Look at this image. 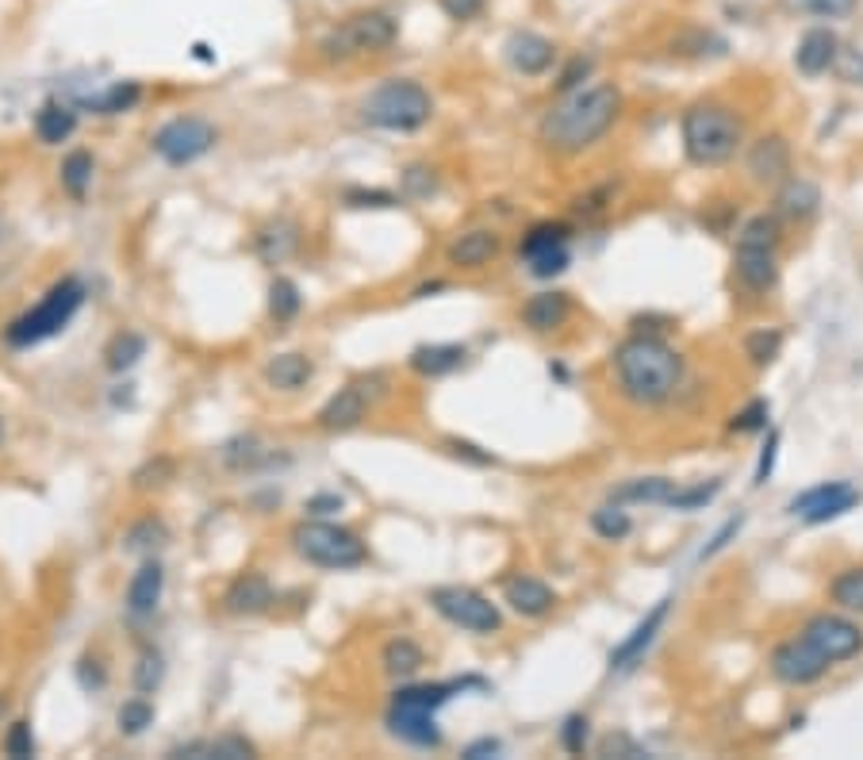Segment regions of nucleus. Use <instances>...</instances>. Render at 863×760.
Listing matches in <instances>:
<instances>
[{
    "instance_id": "nucleus-4",
    "label": "nucleus",
    "mask_w": 863,
    "mask_h": 760,
    "mask_svg": "<svg viewBox=\"0 0 863 760\" xmlns=\"http://www.w3.org/2000/svg\"><path fill=\"white\" fill-rule=\"evenodd\" d=\"M683 150L694 165H725L744 143V128L725 104H694L683 112Z\"/></svg>"
},
{
    "instance_id": "nucleus-9",
    "label": "nucleus",
    "mask_w": 863,
    "mask_h": 760,
    "mask_svg": "<svg viewBox=\"0 0 863 760\" xmlns=\"http://www.w3.org/2000/svg\"><path fill=\"white\" fill-rule=\"evenodd\" d=\"M399 39V23L392 20L388 12H357L346 16L331 36L318 43L323 58L331 62H346V58H362V54H376V50H388Z\"/></svg>"
},
{
    "instance_id": "nucleus-8",
    "label": "nucleus",
    "mask_w": 863,
    "mask_h": 760,
    "mask_svg": "<svg viewBox=\"0 0 863 760\" xmlns=\"http://www.w3.org/2000/svg\"><path fill=\"white\" fill-rule=\"evenodd\" d=\"M292 546H296V554L304 557V561L318 565V569L342 572V569H357V565L368 561L365 541L338 523H318V519L299 523L296 530H292Z\"/></svg>"
},
{
    "instance_id": "nucleus-62",
    "label": "nucleus",
    "mask_w": 863,
    "mask_h": 760,
    "mask_svg": "<svg viewBox=\"0 0 863 760\" xmlns=\"http://www.w3.org/2000/svg\"><path fill=\"white\" fill-rule=\"evenodd\" d=\"M192 50H196V58H200V62H215V54H212V50H207L204 43H196Z\"/></svg>"
},
{
    "instance_id": "nucleus-7",
    "label": "nucleus",
    "mask_w": 863,
    "mask_h": 760,
    "mask_svg": "<svg viewBox=\"0 0 863 760\" xmlns=\"http://www.w3.org/2000/svg\"><path fill=\"white\" fill-rule=\"evenodd\" d=\"M81 304H85V288H81V281H73V277L58 281V285L50 288L47 296L31 307V312H23L20 320L4 331V338L12 342V346H35V342L54 338V334L65 331V323L78 315Z\"/></svg>"
},
{
    "instance_id": "nucleus-63",
    "label": "nucleus",
    "mask_w": 863,
    "mask_h": 760,
    "mask_svg": "<svg viewBox=\"0 0 863 760\" xmlns=\"http://www.w3.org/2000/svg\"><path fill=\"white\" fill-rule=\"evenodd\" d=\"M4 711H8V699H4V696H0V718H4Z\"/></svg>"
},
{
    "instance_id": "nucleus-19",
    "label": "nucleus",
    "mask_w": 863,
    "mask_h": 760,
    "mask_svg": "<svg viewBox=\"0 0 863 760\" xmlns=\"http://www.w3.org/2000/svg\"><path fill=\"white\" fill-rule=\"evenodd\" d=\"M749 178L757 185H783L786 173H791V146L783 135H764L760 143H752L749 150Z\"/></svg>"
},
{
    "instance_id": "nucleus-61",
    "label": "nucleus",
    "mask_w": 863,
    "mask_h": 760,
    "mask_svg": "<svg viewBox=\"0 0 863 760\" xmlns=\"http://www.w3.org/2000/svg\"><path fill=\"white\" fill-rule=\"evenodd\" d=\"M407 185H410V192H430L434 189V178H430V170H423V165H410L407 170Z\"/></svg>"
},
{
    "instance_id": "nucleus-41",
    "label": "nucleus",
    "mask_w": 863,
    "mask_h": 760,
    "mask_svg": "<svg viewBox=\"0 0 863 760\" xmlns=\"http://www.w3.org/2000/svg\"><path fill=\"white\" fill-rule=\"evenodd\" d=\"M722 492V480H710V484H691V488H676L672 499H668L664 507H672V511H699V507H707L710 499Z\"/></svg>"
},
{
    "instance_id": "nucleus-23",
    "label": "nucleus",
    "mask_w": 863,
    "mask_h": 760,
    "mask_svg": "<svg viewBox=\"0 0 863 760\" xmlns=\"http://www.w3.org/2000/svg\"><path fill=\"white\" fill-rule=\"evenodd\" d=\"M162 591H165V569L158 561H146L128 584V611L135 618L154 615L158 604H162Z\"/></svg>"
},
{
    "instance_id": "nucleus-11",
    "label": "nucleus",
    "mask_w": 863,
    "mask_h": 760,
    "mask_svg": "<svg viewBox=\"0 0 863 760\" xmlns=\"http://www.w3.org/2000/svg\"><path fill=\"white\" fill-rule=\"evenodd\" d=\"M215 143H220L215 123L200 120V115H181V120H170L154 135V154L170 165H192V162H200V158H204Z\"/></svg>"
},
{
    "instance_id": "nucleus-15",
    "label": "nucleus",
    "mask_w": 863,
    "mask_h": 760,
    "mask_svg": "<svg viewBox=\"0 0 863 760\" xmlns=\"http://www.w3.org/2000/svg\"><path fill=\"white\" fill-rule=\"evenodd\" d=\"M668 611H672V599H660V604L652 607V611L633 626L630 638H626L622 646H618L615 653H610V672H630V668L641 665V657L649 653V646L657 641V634L664 630Z\"/></svg>"
},
{
    "instance_id": "nucleus-52",
    "label": "nucleus",
    "mask_w": 863,
    "mask_h": 760,
    "mask_svg": "<svg viewBox=\"0 0 863 760\" xmlns=\"http://www.w3.org/2000/svg\"><path fill=\"white\" fill-rule=\"evenodd\" d=\"M438 8L449 16V20L468 23V20H476L484 8H488V0H438Z\"/></svg>"
},
{
    "instance_id": "nucleus-12",
    "label": "nucleus",
    "mask_w": 863,
    "mask_h": 760,
    "mask_svg": "<svg viewBox=\"0 0 863 760\" xmlns=\"http://www.w3.org/2000/svg\"><path fill=\"white\" fill-rule=\"evenodd\" d=\"M802 638H806L829 665L849 661V657H856L863 649V630L856 622H852V618H844V615H818V618H810L806 630H802Z\"/></svg>"
},
{
    "instance_id": "nucleus-1",
    "label": "nucleus",
    "mask_w": 863,
    "mask_h": 760,
    "mask_svg": "<svg viewBox=\"0 0 863 760\" xmlns=\"http://www.w3.org/2000/svg\"><path fill=\"white\" fill-rule=\"evenodd\" d=\"M622 115V93L607 81L599 85H580L565 93L560 104H552L541 120V143L557 154H580L599 143Z\"/></svg>"
},
{
    "instance_id": "nucleus-27",
    "label": "nucleus",
    "mask_w": 863,
    "mask_h": 760,
    "mask_svg": "<svg viewBox=\"0 0 863 760\" xmlns=\"http://www.w3.org/2000/svg\"><path fill=\"white\" fill-rule=\"evenodd\" d=\"M465 346L457 342H438V346H418L415 354L407 357V365L418 373V377H449L454 369L465 365Z\"/></svg>"
},
{
    "instance_id": "nucleus-30",
    "label": "nucleus",
    "mask_w": 863,
    "mask_h": 760,
    "mask_svg": "<svg viewBox=\"0 0 863 760\" xmlns=\"http://www.w3.org/2000/svg\"><path fill=\"white\" fill-rule=\"evenodd\" d=\"M254 741L238 738V733H227V738H215V741H189V746H177L170 757H220V760H242V757H254Z\"/></svg>"
},
{
    "instance_id": "nucleus-10",
    "label": "nucleus",
    "mask_w": 863,
    "mask_h": 760,
    "mask_svg": "<svg viewBox=\"0 0 863 760\" xmlns=\"http://www.w3.org/2000/svg\"><path fill=\"white\" fill-rule=\"evenodd\" d=\"M430 604L446 622L460 626L468 634H496L502 626L499 607L488 596H480L476 588H460V584H446V588L430 591Z\"/></svg>"
},
{
    "instance_id": "nucleus-47",
    "label": "nucleus",
    "mask_w": 863,
    "mask_h": 760,
    "mask_svg": "<svg viewBox=\"0 0 863 760\" xmlns=\"http://www.w3.org/2000/svg\"><path fill=\"white\" fill-rule=\"evenodd\" d=\"M165 676V661L158 649H146V653L139 657V668H135V688L139 691H154L158 683H162Z\"/></svg>"
},
{
    "instance_id": "nucleus-34",
    "label": "nucleus",
    "mask_w": 863,
    "mask_h": 760,
    "mask_svg": "<svg viewBox=\"0 0 863 760\" xmlns=\"http://www.w3.org/2000/svg\"><path fill=\"white\" fill-rule=\"evenodd\" d=\"M829 599H833L841 611L863 615V569H844L829 584Z\"/></svg>"
},
{
    "instance_id": "nucleus-60",
    "label": "nucleus",
    "mask_w": 863,
    "mask_h": 760,
    "mask_svg": "<svg viewBox=\"0 0 863 760\" xmlns=\"http://www.w3.org/2000/svg\"><path fill=\"white\" fill-rule=\"evenodd\" d=\"M307 515H331V511H342V496H331V492H323V496H312L304 504Z\"/></svg>"
},
{
    "instance_id": "nucleus-55",
    "label": "nucleus",
    "mask_w": 863,
    "mask_h": 760,
    "mask_svg": "<svg viewBox=\"0 0 863 760\" xmlns=\"http://www.w3.org/2000/svg\"><path fill=\"white\" fill-rule=\"evenodd\" d=\"M173 473V462H165V457H158V462H150L146 469L135 473V488H158V484H165V476Z\"/></svg>"
},
{
    "instance_id": "nucleus-22",
    "label": "nucleus",
    "mask_w": 863,
    "mask_h": 760,
    "mask_svg": "<svg viewBox=\"0 0 863 760\" xmlns=\"http://www.w3.org/2000/svg\"><path fill=\"white\" fill-rule=\"evenodd\" d=\"M821 207V189L814 185V181L806 178H786L783 185H779V196H775V212L783 215V220L791 223H806L814 220Z\"/></svg>"
},
{
    "instance_id": "nucleus-37",
    "label": "nucleus",
    "mask_w": 863,
    "mask_h": 760,
    "mask_svg": "<svg viewBox=\"0 0 863 760\" xmlns=\"http://www.w3.org/2000/svg\"><path fill=\"white\" fill-rule=\"evenodd\" d=\"M522 262H526V270H530V277L549 281V277H557V273L568 270L572 250H568V242H565V246H549V250H538V254H526Z\"/></svg>"
},
{
    "instance_id": "nucleus-16",
    "label": "nucleus",
    "mask_w": 863,
    "mask_h": 760,
    "mask_svg": "<svg viewBox=\"0 0 863 760\" xmlns=\"http://www.w3.org/2000/svg\"><path fill=\"white\" fill-rule=\"evenodd\" d=\"M502 54H507L510 70H518L522 78H541L552 65V58H557V47L546 36H538V31H515L502 43Z\"/></svg>"
},
{
    "instance_id": "nucleus-53",
    "label": "nucleus",
    "mask_w": 863,
    "mask_h": 760,
    "mask_svg": "<svg viewBox=\"0 0 863 760\" xmlns=\"http://www.w3.org/2000/svg\"><path fill=\"white\" fill-rule=\"evenodd\" d=\"M833 65H836V73H841L844 81H852V85H863V50H841Z\"/></svg>"
},
{
    "instance_id": "nucleus-39",
    "label": "nucleus",
    "mask_w": 863,
    "mask_h": 760,
    "mask_svg": "<svg viewBox=\"0 0 863 760\" xmlns=\"http://www.w3.org/2000/svg\"><path fill=\"white\" fill-rule=\"evenodd\" d=\"M62 185L70 196H85V189L92 185V154L85 150H73L62 162Z\"/></svg>"
},
{
    "instance_id": "nucleus-58",
    "label": "nucleus",
    "mask_w": 863,
    "mask_h": 760,
    "mask_svg": "<svg viewBox=\"0 0 863 760\" xmlns=\"http://www.w3.org/2000/svg\"><path fill=\"white\" fill-rule=\"evenodd\" d=\"M449 449H454L457 457H465V462H473V465H496V457L484 454V449H480V446H473V442H460V438H454V442H449Z\"/></svg>"
},
{
    "instance_id": "nucleus-59",
    "label": "nucleus",
    "mask_w": 863,
    "mask_h": 760,
    "mask_svg": "<svg viewBox=\"0 0 863 760\" xmlns=\"http://www.w3.org/2000/svg\"><path fill=\"white\" fill-rule=\"evenodd\" d=\"M496 753H502V741L499 738H480V741H473V746L465 749V760H484V757H496Z\"/></svg>"
},
{
    "instance_id": "nucleus-20",
    "label": "nucleus",
    "mask_w": 863,
    "mask_h": 760,
    "mask_svg": "<svg viewBox=\"0 0 863 760\" xmlns=\"http://www.w3.org/2000/svg\"><path fill=\"white\" fill-rule=\"evenodd\" d=\"M836 54H841V39H836L829 28H810L806 36L799 39V47H794V65H799V73H806V78H821V73L833 70Z\"/></svg>"
},
{
    "instance_id": "nucleus-40",
    "label": "nucleus",
    "mask_w": 863,
    "mask_h": 760,
    "mask_svg": "<svg viewBox=\"0 0 863 760\" xmlns=\"http://www.w3.org/2000/svg\"><path fill=\"white\" fill-rule=\"evenodd\" d=\"M142 354H146V338H142V334H131V331L120 334V338L108 346V369H115V373L131 369Z\"/></svg>"
},
{
    "instance_id": "nucleus-43",
    "label": "nucleus",
    "mask_w": 863,
    "mask_h": 760,
    "mask_svg": "<svg viewBox=\"0 0 863 760\" xmlns=\"http://www.w3.org/2000/svg\"><path fill=\"white\" fill-rule=\"evenodd\" d=\"M794 12L818 16V20H844L856 12V0H786Z\"/></svg>"
},
{
    "instance_id": "nucleus-17",
    "label": "nucleus",
    "mask_w": 863,
    "mask_h": 760,
    "mask_svg": "<svg viewBox=\"0 0 863 760\" xmlns=\"http://www.w3.org/2000/svg\"><path fill=\"white\" fill-rule=\"evenodd\" d=\"M368 407H373V399H368V392L362 388V384H346V388H338L331 399L323 404V412H318V427L323 430H354L365 423Z\"/></svg>"
},
{
    "instance_id": "nucleus-24",
    "label": "nucleus",
    "mask_w": 863,
    "mask_h": 760,
    "mask_svg": "<svg viewBox=\"0 0 863 760\" xmlns=\"http://www.w3.org/2000/svg\"><path fill=\"white\" fill-rule=\"evenodd\" d=\"M568 312H572V304H568L565 292H538V296H530L522 304V323L530 327L534 334H549L557 327H565Z\"/></svg>"
},
{
    "instance_id": "nucleus-50",
    "label": "nucleus",
    "mask_w": 863,
    "mask_h": 760,
    "mask_svg": "<svg viewBox=\"0 0 863 760\" xmlns=\"http://www.w3.org/2000/svg\"><path fill=\"white\" fill-rule=\"evenodd\" d=\"M591 70H595L591 58H583V54H580V58H572V62L565 65V73H560V78H557V89H560V93H572V89H580L583 81L591 78Z\"/></svg>"
},
{
    "instance_id": "nucleus-64",
    "label": "nucleus",
    "mask_w": 863,
    "mask_h": 760,
    "mask_svg": "<svg viewBox=\"0 0 863 760\" xmlns=\"http://www.w3.org/2000/svg\"><path fill=\"white\" fill-rule=\"evenodd\" d=\"M0 442H4V419H0Z\"/></svg>"
},
{
    "instance_id": "nucleus-35",
    "label": "nucleus",
    "mask_w": 863,
    "mask_h": 760,
    "mask_svg": "<svg viewBox=\"0 0 863 760\" xmlns=\"http://www.w3.org/2000/svg\"><path fill=\"white\" fill-rule=\"evenodd\" d=\"M591 530L607 541H622V538H630L633 519H630V511H622V504H607L591 515Z\"/></svg>"
},
{
    "instance_id": "nucleus-29",
    "label": "nucleus",
    "mask_w": 863,
    "mask_h": 760,
    "mask_svg": "<svg viewBox=\"0 0 863 760\" xmlns=\"http://www.w3.org/2000/svg\"><path fill=\"white\" fill-rule=\"evenodd\" d=\"M312 373H315V365H312V357H304V354H276L273 362L265 365V377H270L273 388H281V392L304 388V384L312 381Z\"/></svg>"
},
{
    "instance_id": "nucleus-38",
    "label": "nucleus",
    "mask_w": 863,
    "mask_h": 760,
    "mask_svg": "<svg viewBox=\"0 0 863 760\" xmlns=\"http://www.w3.org/2000/svg\"><path fill=\"white\" fill-rule=\"evenodd\" d=\"M572 239V231L565 227V223H534L530 231H526L522 246H518V254H538V250H549V246H565V242Z\"/></svg>"
},
{
    "instance_id": "nucleus-46",
    "label": "nucleus",
    "mask_w": 863,
    "mask_h": 760,
    "mask_svg": "<svg viewBox=\"0 0 863 760\" xmlns=\"http://www.w3.org/2000/svg\"><path fill=\"white\" fill-rule=\"evenodd\" d=\"M768 415H772V407H768V399H752L744 412L733 415V423H729V430L737 434H757V430H768Z\"/></svg>"
},
{
    "instance_id": "nucleus-45",
    "label": "nucleus",
    "mask_w": 863,
    "mask_h": 760,
    "mask_svg": "<svg viewBox=\"0 0 863 760\" xmlns=\"http://www.w3.org/2000/svg\"><path fill=\"white\" fill-rule=\"evenodd\" d=\"M139 104V85H112L104 97L92 100V108H97L100 115H115V112H128V108Z\"/></svg>"
},
{
    "instance_id": "nucleus-18",
    "label": "nucleus",
    "mask_w": 863,
    "mask_h": 760,
    "mask_svg": "<svg viewBox=\"0 0 863 760\" xmlns=\"http://www.w3.org/2000/svg\"><path fill=\"white\" fill-rule=\"evenodd\" d=\"M502 604H507L515 615H522V618H541V615H549L552 607H557V591H552L546 580H538V576L518 572V576H510V580L502 584Z\"/></svg>"
},
{
    "instance_id": "nucleus-44",
    "label": "nucleus",
    "mask_w": 863,
    "mask_h": 760,
    "mask_svg": "<svg viewBox=\"0 0 863 760\" xmlns=\"http://www.w3.org/2000/svg\"><path fill=\"white\" fill-rule=\"evenodd\" d=\"M115 722H120V730L128 733V738H139V733L146 730L150 722H154V707H150L146 699H131V703L120 707Z\"/></svg>"
},
{
    "instance_id": "nucleus-57",
    "label": "nucleus",
    "mask_w": 863,
    "mask_h": 760,
    "mask_svg": "<svg viewBox=\"0 0 863 760\" xmlns=\"http://www.w3.org/2000/svg\"><path fill=\"white\" fill-rule=\"evenodd\" d=\"M775 457H779V430L768 434V446H764V454H760V465H757V484H764L768 476H772Z\"/></svg>"
},
{
    "instance_id": "nucleus-42",
    "label": "nucleus",
    "mask_w": 863,
    "mask_h": 760,
    "mask_svg": "<svg viewBox=\"0 0 863 760\" xmlns=\"http://www.w3.org/2000/svg\"><path fill=\"white\" fill-rule=\"evenodd\" d=\"M779 346H783V334L779 331H752L749 338H744V354L752 357V365H772L779 357Z\"/></svg>"
},
{
    "instance_id": "nucleus-31",
    "label": "nucleus",
    "mask_w": 863,
    "mask_h": 760,
    "mask_svg": "<svg viewBox=\"0 0 863 760\" xmlns=\"http://www.w3.org/2000/svg\"><path fill=\"white\" fill-rule=\"evenodd\" d=\"M380 665H384V672H388L392 680H410V676H418V668L426 665V653L410 638H396V641H388V646H384Z\"/></svg>"
},
{
    "instance_id": "nucleus-26",
    "label": "nucleus",
    "mask_w": 863,
    "mask_h": 760,
    "mask_svg": "<svg viewBox=\"0 0 863 760\" xmlns=\"http://www.w3.org/2000/svg\"><path fill=\"white\" fill-rule=\"evenodd\" d=\"M299 246V227L292 220H273L254 235V250L265 265H284Z\"/></svg>"
},
{
    "instance_id": "nucleus-28",
    "label": "nucleus",
    "mask_w": 863,
    "mask_h": 760,
    "mask_svg": "<svg viewBox=\"0 0 863 760\" xmlns=\"http://www.w3.org/2000/svg\"><path fill=\"white\" fill-rule=\"evenodd\" d=\"M680 488L668 476H637V480H626L622 488H615V504H668L672 492Z\"/></svg>"
},
{
    "instance_id": "nucleus-25",
    "label": "nucleus",
    "mask_w": 863,
    "mask_h": 760,
    "mask_svg": "<svg viewBox=\"0 0 863 760\" xmlns=\"http://www.w3.org/2000/svg\"><path fill=\"white\" fill-rule=\"evenodd\" d=\"M496 254H499V235L488 227L465 231L460 239L449 242V265H460V270H480Z\"/></svg>"
},
{
    "instance_id": "nucleus-54",
    "label": "nucleus",
    "mask_w": 863,
    "mask_h": 760,
    "mask_svg": "<svg viewBox=\"0 0 863 760\" xmlns=\"http://www.w3.org/2000/svg\"><path fill=\"white\" fill-rule=\"evenodd\" d=\"M346 204H354V207H392L396 204V196H392V192H380V189H349Z\"/></svg>"
},
{
    "instance_id": "nucleus-2",
    "label": "nucleus",
    "mask_w": 863,
    "mask_h": 760,
    "mask_svg": "<svg viewBox=\"0 0 863 760\" xmlns=\"http://www.w3.org/2000/svg\"><path fill=\"white\" fill-rule=\"evenodd\" d=\"M615 373L622 396L637 407H657L676 396L683 381V357L652 334H633L618 346Z\"/></svg>"
},
{
    "instance_id": "nucleus-56",
    "label": "nucleus",
    "mask_w": 863,
    "mask_h": 760,
    "mask_svg": "<svg viewBox=\"0 0 863 760\" xmlns=\"http://www.w3.org/2000/svg\"><path fill=\"white\" fill-rule=\"evenodd\" d=\"M599 753H602V757H649L641 746H633L630 738H622V733H618V738H607V741H602Z\"/></svg>"
},
{
    "instance_id": "nucleus-5",
    "label": "nucleus",
    "mask_w": 863,
    "mask_h": 760,
    "mask_svg": "<svg viewBox=\"0 0 863 760\" xmlns=\"http://www.w3.org/2000/svg\"><path fill=\"white\" fill-rule=\"evenodd\" d=\"M434 115V100L418 81L396 78L376 85L362 104V120L380 131H418Z\"/></svg>"
},
{
    "instance_id": "nucleus-21",
    "label": "nucleus",
    "mask_w": 863,
    "mask_h": 760,
    "mask_svg": "<svg viewBox=\"0 0 863 760\" xmlns=\"http://www.w3.org/2000/svg\"><path fill=\"white\" fill-rule=\"evenodd\" d=\"M223 607L231 615H262L273 607V584L265 580L262 572H242L238 580L227 588L223 596Z\"/></svg>"
},
{
    "instance_id": "nucleus-33",
    "label": "nucleus",
    "mask_w": 863,
    "mask_h": 760,
    "mask_svg": "<svg viewBox=\"0 0 863 760\" xmlns=\"http://www.w3.org/2000/svg\"><path fill=\"white\" fill-rule=\"evenodd\" d=\"M165 538H170L165 523L150 515V519H139L128 534H123V549H128V554H154L158 546H165Z\"/></svg>"
},
{
    "instance_id": "nucleus-51",
    "label": "nucleus",
    "mask_w": 863,
    "mask_h": 760,
    "mask_svg": "<svg viewBox=\"0 0 863 760\" xmlns=\"http://www.w3.org/2000/svg\"><path fill=\"white\" fill-rule=\"evenodd\" d=\"M741 526H744V515H733V519H729V523L722 526V530H718L714 538H710L707 546H702L699 561H710V557H718V554H722V549L729 546V541H733L737 534H741Z\"/></svg>"
},
{
    "instance_id": "nucleus-13",
    "label": "nucleus",
    "mask_w": 863,
    "mask_h": 760,
    "mask_svg": "<svg viewBox=\"0 0 863 760\" xmlns=\"http://www.w3.org/2000/svg\"><path fill=\"white\" fill-rule=\"evenodd\" d=\"M860 504V492L852 488L849 480H829V484H814V488H806L802 496H794L791 504H786V511L791 515H802L806 523H829V519H841L844 511H852V507Z\"/></svg>"
},
{
    "instance_id": "nucleus-49",
    "label": "nucleus",
    "mask_w": 863,
    "mask_h": 760,
    "mask_svg": "<svg viewBox=\"0 0 863 760\" xmlns=\"http://www.w3.org/2000/svg\"><path fill=\"white\" fill-rule=\"evenodd\" d=\"M588 718L583 715H568L565 726H560V746L568 749V753H583V746H588Z\"/></svg>"
},
{
    "instance_id": "nucleus-32",
    "label": "nucleus",
    "mask_w": 863,
    "mask_h": 760,
    "mask_svg": "<svg viewBox=\"0 0 863 760\" xmlns=\"http://www.w3.org/2000/svg\"><path fill=\"white\" fill-rule=\"evenodd\" d=\"M78 128V115L70 112L65 104H43V112L35 115V135L43 139L47 146H58L73 135Z\"/></svg>"
},
{
    "instance_id": "nucleus-48",
    "label": "nucleus",
    "mask_w": 863,
    "mask_h": 760,
    "mask_svg": "<svg viewBox=\"0 0 863 760\" xmlns=\"http://www.w3.org/2000/svg\"><path fill=\"white\" fill-rule=\"evenodd\" d=\"M4 753L23 760V757H35V733H31L28 722H12L4 733Z\"/></svg>"
},
{
    "instance_id": "nucleus-3",
    "label": "nucleus",
    "mask_w": 863,
    "mask_h": 760,
    "mask_svg": "<svg viewBox=\"0 0 863 760\" xmlns=\"http://www.w3.org/2000/svg\"><path fill=\"white\" fill-rule=\"evenodd\" d=\"M465 683H480V680H460V683H415V688H399L392 696V711H388V730L399 741L415 749H438L441 746V730H438V707H446L454 699V691H460Z\"/></svg>"
},
{
    "instance_id": "nucleus-14",
    "label": "nucleus",
    "mask_w": 863,
    "mask_h": 760,
    "mask_svg": "<svg viewBox=\"0 0 863 760\" xmlns=\"http://www.w3.org/2000/svg\"><path fill=\"white\" fill-rule=\"evenodd\" d=\"M829 668H833V665H829L825 657H821L806 638L783 641V646H779L775 653H772V672H775V680L791 683V688H806V683L821 680V676H825Z\"/></svg>"
},
{
    "instance_id": "nucleus-36",
    "label": "nucleus",
    "mask_w": 863,
    "mask_h": 760,
    "mask_svg": "<svg viewBox=\"0 0 863 760\" xmlns=\"http://www.w3.org/2000/svg\"><path fill=\"white\" fill-rule=\"evenodd\" d=\"M299 288H296V281H288V277H276L273 285H270V315L276 323H292L299 315Z\"/></svg>"
},
{
    "instance_id": "nucleus-6",
    "label": "nucleus",
    "mask_w": 863,
    "mask_h": 760,
    "mask_svg": "<svg viewBox=\"0 0 863 760\" xmlns=\"http://www.w3.org/2000/svg\"><path fill=\"white\" fill-rule=\"evenodd\" d=\"M733 273L749 292H768L779 281V220L775 215H752L737 231Z\"/></svg>"
}]
</instances>
